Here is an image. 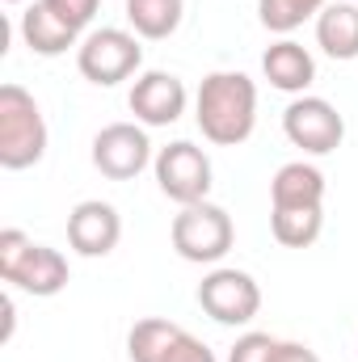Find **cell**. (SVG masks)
Instances as JSON below:
<instances>
[{
	"mask_svg": "<svg viewBox=\"0 0 358 362\" xmlns=\"http://www.w3.org/2000/svg\"><path fill=\"white\" fill-rule=\"evenodd\" d=\"M194 118L207 144L236 148L258 127V85L245 72H211L194 97Z\"/></svg>",
	"mask_w": 358,
	"mask_h": 362,
	"instance_id": "obj_1",
	"label": "cell"
},
{
	"mask_svg": "<svg viewBox=\"0 0 358 362\" xmlns=\"http://www.w3.org/2000/svg\"><path fill=\"white\" fill-rule=\"evenodd\" d=\"M0 278L34 299H51L68 286V257L51 245H34L25 232L4 228L0 232Z\"/></svg>",
	"mask_w": 358,
	"mask_h": 362,
	"instance_id": "obj_2",
	"label": "cell"
},
{
	"mask_svg": "<svg viewBox=\"0 0 358 362\" xmlns=\"http://www.w3.org/2000/svg\"><path fill=\"white\" fill-rule=\"evenodd\" d=\"M47 156L42 110L21 85H0V169L21 173Z\"/></svg>",
	"mask_w": 358,
	"mask_h": 362,
	"instance_id": "obj_3",
	"label": "cell"
},
{
	"mask_svg": "<svg viewBox=\"0 0 358 362\" xmlns=\"http://www.w3.org/2000/svg\"><path fill=\"white\" fill-rule=\"evenodd\" d=\"M76 68L97 89H114V85L131 81L144 68L139 34L135 30H118V25L93 30L89 38H81V47H76Z\"/></svg>",
	"mask_w": 358,
	"mask_h": 362,
	"instance_id": "obj_4",
	"label": "cell"
},
{
	"mask_svg": "<svg viewBox=\"0 0 358 362\" xmlns=\"http://www.w3.org/2000/svg\"><path fill=\"white\" fill-rule=\"evenodd\" d=\"M236 240V228H232V215L215 202H190L173 215V249H178L181 262H194V266H215L228 257Z\"/></svg>",
	"mask_w": 358,
	"mask_h": 362,
	"instance_id": "obj_5",
	"label": "cell"
},
{
	"mask_svg": "<svg viewBox=\"0 0 358 362\" xmlns=\"http://www.w3.org/2000/svg\"><path fill=\"white\" fill-rule=\"evenodd\" d=\"M198 308L215 320V325H249L258 312H262V286L258 278L245 270H232V266H215L198 282Z\"/></svg>",
	"mask_w": 358,
	"mask_h": 362,
	"instance_id": "obj_6",
	"label": "cell"
},
{
	"mask_svg": "<svg viewBox=\"0 0 358 362\" xmlns=\"http://www.w3.org/2000/svg\"><path fill=\"white\" fill-rule=\"evenodd\" d=\"M282 135H287L299 152H308V156H329V152H337L342 139H346V118L337 114L333 101L304 93V97H295V101L282 110Z\"/></svg>",
	"mask_w": 358,
	"mask_h": 362,
	"instance_id": "obj_7",
	"label": "cell"
},
{
	"mask_svg": "<svg viewBox=\"0 0 358 362\" xmlns=\"http://www.w3.org/2000/svg\"><path fill=\"white\" fill-rule=\"evenodd\" d=\"M152 173H156L161 194L173 198L178 206L202 202L211 194V156L190 139H178V144L161 148L156 160H152Z\"/></svg>",
	"mask_w": 358,
	"mask_h": 362,
	"instance_id": "obj_8",
	"label": "cell"
},
{
	"mask_svg": "<svg viewBox=\"0 0 358 362\" xmlns=\"http://www.w3.org/2000/svg\"><path fill=\"white\" fill-rule=\"evenodd\" d=\"M152 139L135 122H110L93 135V169L110 181H131L152 165Z\"/></svg>",
	"mask_w": 358,
	"mask_h": 362,
	"instance_id": "obj_9",
	"label": "cell"
},
{
	"mask_svg": "<svg viewBox=\"0 0 358 362\" xmlns=\"http://www.w3.org/2000/svg\"><path fill=\"white\" fill-rule=\"evenodd\" d=\"M185 101H190V93H185V85L173 72H144V76H135L131 97H127V105H131L139 127H173L185 114Z\"/></svg>",
	"mask_w": 358,
	"mask_h": 362,
	"instance_id": "obj_10",
	"label": "cell"
},
{
	"mask_svg": "<svg viewBox=\"0 0 358 362\" xmlns=\"http://www.w3.org/2000/svg\"><path fill=\"white\" fill-rule=\"evenodd\" d=\"M122 240V215L101 202V198H85L72 206L68 215V245L81 253V257H105L114 253Z\"/></svg>",
	"mask_w": 358,
	"mask_h": 362,
	"instance_id": "obj_11",
	"label": "cell"
},
{
	"mask_svg": "<svg viewBox=\"0 0 358 362\" xmlns=\"http://www.w3.org/2000/svg\"><path fill=\"white\" fill-rule=\"evenodd\" d=\"M262 72H266V81L278 93L304 97L308 85L316 81V59H312V51L299 47L295 38H278L274 47H266V55H262Z\"/></svg>",
	"mask_w": 358,
	"mask_h": 362,
	"instance_id": "obj_12",
	"label": "cell"
},
{
	"mask_svg": "<svg viewBox=\"0 0 358 362\" xmlns=\"http://www.w3.org/2000/svg\"><path fill=\"white\" fill-rule=\"evenodd\" d=\"M325 206V173L308 160H291L270 177V211Z\"/></svg>",
	"mask_w": 358,
	"mask_h": 362,
	"instance_id": "obj_13",
	"label": "cell"
},
{
	"mask_svg": "<svg viewBox=\"0 0 358 362\" xmlns=\"http://www.w3.org/2000/svg\"><path fill=\"white\" fill-rule=\"evenodd\" d=\"M316 47L329 59L350 64L358 59V4L354 0H329L316 17Z\"/></svg>",
	"mask_w": 358,
	"mask_h": 362,
	"instance_id": "obj_14",
	"label": "cell"
},
{
	"mask_svg": "<svg viewBox=\"0 0 358 362\" xmlns=\"http://www.w3.org/2000/svg\"><path fill=\"white\" fill-rule=\"evenodd\" d=\"M17 30H21V42H25L34 55H47V59L64 55L68 47H81V34H76L68 21H59L42 0L21 13V25H17Z\"/></svg>",
	"mask_w": 358,
	"mask_h": 362,
	"instance_id": "obj_15",
	"label": "cell"
},
{
	"mask_svg": "<svg viewBox=\"0 0 358 362\" xmlns=\"http://www.w3.org/2000/svg\"><path fill=\"white\" fill-rule=\"evenodd\" d=\"M181 17H185V0H127V21L148 42L173 38Z\"/></svg>",
	"mask_w": 358,
	"mask_h": 362,
	"instance_id": "obj_16",
	"label": "cell"
},
{
	"mask_svg": "<svg viewBox=\"0 0 358 362\" xmlns=\"http://www.w3.org/2000/svg\"><path fill=\"white\" fill-rule=\"evenodd\" d=\"M274 240L287 249H312L325 228V206H291V211H270Z\"/></svg>",
	"mask_w": 358,
	"mask_h": 362,
	"instance_id": "obj_17",
	"label": "cell"
},
{
	"mask_svg": "<svg viewBox=\"0 0 358 362\" xmlns=\"http://www.w3.org/2000/svg\"><path fill=\"white\" fill-rule=\"evenodd\" d=\"M181 333L185 329L165 316H144V320H135V329L127 337V354H131V362H161Z\"/></svg>",
	"mask_w": 358,
	"mask_h": 362,
	"instance_id": "obj_18",
	"label": "cell"
},
{
	"mask_svg": "<svg viewBox=\"0 0 358 362\" xmlns=\"http://www.w3.org/2000/svg\"><path fill=\"white\" fill-rule=\"evenodd\" d=\"M329 0H258V17L270 34H291L299 30L308 17H321Z\"/></svg>",
	"mask_w": 358,
	"mask_h": 362,
	"instance_id": "obj_19",
	"label": "cell"
},
{
	"mask_svg": "<svg viewBox=\"0 0 358 362\" xmlns=\"http://www.w3.org/2000/svg\"><path fill=\"white\" fill-rule=\"evenodd\" d=\"M42 4H47L59 21H68V25L81 34L93 17H97V4H101V0H42Z\"/></svg>",
	"mask_w": 358,
	"mask_h": 362,
	"instance_id": "obj_20",
	"label": "cell"
},
{
	"mask_svg": "<svg viewBox=\"0 0 358 362\" xmlns=\"http://www.w3.org/2000/svg\"><path fill=\"white\" fill-rule=\"evenodd\" d=\"M274 341H278V337H270V333H245V337H236V346L228 350V362H270Z\"/></svg>",
	"mask_w": 358,
	"mask_h": 362,
	"instance_id": "obj_21",
	"label": "cell"
},
{
	"mask_svg": "<svg viewBox=\"0 0 358 362\" xmlns=\"http://www.w3.org/2000/svg\"><path fill=\"white\" fill-rule=\"evenodd\" d=\"M161 362H219V358H215V350H211L207 341H198L194 333H181Z\"/></svg>",
	"mask_w": 358,
	"mask_h": 362,
	"instance_id": "obj_22",
	"label": "cell"
},
{
	"mask_svg": "<svg viewBox=\"0 0 358 362\" xmlns=\"http://www.w3.org/2000/svg\"><path fill=\"white\" fill-rule=\"evenodd\" d=\"M270 362H321V358H316V350L304 346V341H274Z\"/></svg>",
	"mask_w": 358,
	"mask_h": 362,
	"instance_id": "obj_23",
	"label": "cell"
},
{
	"mask_svg": "<svg viewBox=\"0 0 358 362\" xmlns=\"http://www.w3.org/2000/svg\"><path fill=\"white\" fill-rule=\"evenodd\" d=\"M4 4H21V0H4Z\"/></svg>",
	"mask_w": 358,
	"mask_h": 362,
	"instance_id": "obj_24",
	"label": "cell"
},
{
	"mask_svg": "<svg viewBox=\"0 0 358 362\" xmlns=\"http://www.w3.org/2000/svg\"><path fill=\"white\" fill-rule=\"evenodd\" d=\"M354 4H358V0H354Z\"/></svg>",
	"mask_w": 358,
	"mask_h": 362,
	"instance_id": "obj_25",
	"label": "cell"
}]
</instances>
